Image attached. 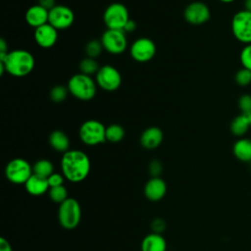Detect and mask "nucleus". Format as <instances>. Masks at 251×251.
Here are the masks:
<instances>
[{"label": "nucleus", "instance_id": "18", "mask_svg": "<svg viewBox=\"0 0 251 251\" xmlns=\"http://www.w3.org/2000/svg\"><path fill=\"white\" fill-rule=\"evenodd\" d=\"M26 191L31 195H41L49 188L48 180L46 177L32 174L31 176L25 183Z\"/></svg>", "mask_w": 251, "mask_h": 251}, {"label": "nucleus", "instance_id": "20", "mask_svg": "<svg viewBox=\"0 0 251 251\" xmlns=\"http://www.w3.org/2000/svg\"><path fill=\"white\" fill-rule=\"evenodd\" d=\"M49 143L51 147L58 152H67L70 147V139L62 130H54L49 135Z\"/></svg>", "mask_w": 251, "mask_h": 251}, {"label": "nucleus", "instance_id": "37", "mask_svg": "<svg viewBox=\"0 0 251 251\" xmlns=\"http://www.w3.org/2000/svg\"><path fill=\"white\" fill-rule=\"evenodd\" d=\"M135 27H136L135 22L133 20L129 19L128 22L126 24L125 27H124V31L125 32H131V31H133L135 29Z\"/></svg>", "mask_w": 251, "mask_h": 251}, {"label": "nucleus", "instance_id": "31", "mask_svg": "<svg viewBox=\"0 0 251 251\" xmlns=\"http://www.w3.org/2000/svg\"><path fill=\"white\" fill-rule=\"evenodd\" d=\"M238 108L241 111V114L251 115V95L243 94L238 99Z\"/></svg>", "mask_w": 251, "mask_h": 251}, {"label": "nucleus", "instance_id": "14", "mask_svg": "<svg viewBox=\"0 0 251 251\" xmlns=\"http://www.w3.org/2000/svg\"><path fill=\"white\" fill-rule=\"evenodd\" d=\"M58 39V30L49 23L40 25L34 30V40L42 48H50Z\"/></svg>", "mask_w": 251, "mask_h": 251}, {"label": "nucleus", "instance_id": "26", "mask_svg": "<svg viewBox=\"0 0 251 251\" xmlns=\"http://www.w3.org/2000/svg\"><path fill=\"white\" fill-rule=\"evenodd\" d=\"M102 49H104V48H103L101 41L93 39V40H90L89 42H87V44L85 46V53H86L87 57L95 59L96 57H98L101 54Z\"/></svg>", "mask_w": 251, "mask_h": 251}, {"label": "nucleus", "instance_id": "17", "mask_svg": "<svg viewBox=\"0 0 251 251\" xmlns=\"http://www.w3.org/2000/svg\"><path fill=\"white\" fill-rule=\"evenodd\" d=\"M163 141V131L157 126L144 129L140 135V144L146 149L157 148Z\"/></svg>", "mask_w": 251, "mask_h": 251}, {"label": "nucleus", "instance_id": "25", "mask_svg": "<svg viewBox=\"0 0 251 251\" xmlns=\"http://www.w3.org/2000/svg\"><path fill=\"white\" fill-rule=\"evenodd\" d=\"M78 67H79L80 73L87 75H92L93 74H97V72L100 69L97 61L95 59L89 58V57L82 59L79 63Z\"/></svg>", "mask_w": 251, "mask_h": 251}, {"label": "nucleus", "instance_id": "22", "mask_svg": "<svg viewBox=\"0 0 251 251\" xmlns=\"http://www.w3.org/2000/svg\"><path fill=\"white\" fill-rule=\"evenodd\" d=\"M251 128L250 120L247 115L239 114L230 123V131L235 136H243Z\"/></svg>", "mask_w": 251, "mask_h": 251}, {"label": "nucleus", "instance_id": "40", "mask_svg": "<svg viewBox=\"0 0 251 251\" xmlns=\"http://www.w3.org/2000/svg\"><path fill=\"white\" fill-rule=\"evenodd\" d=\"M219 1H221L223 3H231V2H233L235 0H219Z\"/></svg>", "mask_w": 251, "mask_h": 251}, {"label": "nucleus", "instance_id": "2", "mask_svg": "<svg viewBox=\"0 0 251 251\" xmlns=\"http://www.w3.org/2000/svg\"><path fill=\"white\" fill-rule=\"evenodd\" d=\"M6 72L16 77L27 75L34 68V57L27 50L16 49L8 52L6 59L3 62Z\"/></svg>", "mask_w": 251, "mask_h": 251}, {"label": "nucleus", "instance_id": "4", "mask_svg": "<svg viewBox=\"0 0 251 251\" xmlns=\"http://www.w3.org/2000/svg\"><path fill=\"white\" fill-rule=\"evenodd\" d=\"M81 217L79 203L74 198H68L60 204L58 210V219L60 225L66 229L75 228Z\"/></svg>", "mask_w": 251, "mask_h": 251}, {"label": "nucleus", "instance_id": "34", "mask_svg": "<svg viewBox=\"0 0 251 251\" xmlns=\"http://www.w3.org/2000/svg\"><path fill=\"white\" fill-rule=\"evenodd\" d=\"M166 224L162 219H156L152 223V228L155 231V233H160L165 229Z\"/></svg>", "mask_w": 251, "mask_h": 251}, {"label": "nucleus", "instance_id": "27", "mask_svg": "<svg viewBox=\"0 0 251 251\" xmlns=\"http://www.w3.org/2000/svg\"><path fill=\"white\" fill-rule=\"evenodd\" d=\"M69 93V89L63 85H56L50 90V98L55 103L63 102Z\"/></svg>", "mask_w": 251, "mask_h": 251}, {"label": "nucleus", "instance_id": "39", "mask_svg": "<svg viewBox=\"0 0 251 251\" xmlns=\"http://www.w3.org/2000/svg\"><path fill=\"white\" fill-rule=\"evenodd\" d=\"M244 9L251 12V0H244Z\"/></svg>", "mask_w": 251, "mask_h": 251}, {"label": "nucleus", "instance_id": "28", "mask_svg": "<svg viewBox=\"0 0 251 251\" xmlns=\"http://www.w3.org/2000/svg\"><path fill=\"white\" fill-rule=\"evenodd\" d=\"M49 196L52 199V201L61 204L62 202H64L65 200L68 199V191L63 185L56 186V187H50Z\"/></svg>", "mask_w": 251, "mask_h": 251}, {"label": "nucleus", "instance_id": "29", "mask_svg": "<svg viewBox=\"0 0 251 251\" xmlns=\"http://www.w3.org/2000/svg\"><path fill=\"white\" fill-rule=\"evenodd\" d=\"M235 82L239 86H247L251 83V71L245 68L238 70L234 75Z\"/></svg>", "mask_w": 251, "mask_h": 251}, {"label": "nucleus", "instance_id": "1", "mask_svg": "<svg viewBox=\"0 0 251 251\" xmlns=\"http://www.w3.org/2000/svg\"><path fill=\"white\" fill-rule=\"evenodd\" d=\"M61 169L65 178L72 182H79L89 174L90 160L80 150H69L63 154Z\"/></svg>", "mask_w": 251, "mask_h": 251}, {"label": "nucleus", "instance_id": "19", "mask_svg": "<svg viewBox=\"0 0 251 251\" xmlns=\"http://www.w3.org/2000/svg\"><path fill=\"white\" fill-rule=\"evenodd\" d=\"M167 243L160 233H150L141 242V251H166Z\"/></svg>", "mask_w": 251, "mask_h": 251}, {"label": "nucleus", "instance_id": "24", "mask_svg": "<svg viewBox=\"0 0 251 251\" xmlns=\"http://www.w3.org/2000/svg\"><path fill=\"white\" fill-rule=\"evenodd\" d=\"M125 137V128L118 125L113 124L106 127V140L116 143L120 142Z\"/></svg>", "mask_w": 251, "mask_h": 251}, {"label": "nucleus", "instance_id": "13", "mask_svg": "<svg viewBox=\"0 0 251 251\" xmlns=\"http://www.w3.org/2000/svg\"><path fill=\"white\" fill-rule=\"evenodd\" d=\"M183 16L185 21L191 25H202L209 21L211 13L205 3L196 1L186 6Z\"/></svg>", "mask_w": 251, "mask_h": 251}, {"label": "nucleus", "instance_id": "41", "mask_svg": "<svg viewBox=\"0 0 251 251\" xmlns=\"http://www.w3.org/2000/svg\"><path fill=\"white\" fill-rule=\"evenodd\" d=\"M248 117H249V120H250V126H251V115H249Z\"/></svg>", "mask_w": 251, "mask_h": 251}, {"label": "nucleus", "instance_id": "21", "mask_svg": "<svg viewBox=\"0 0 251 251\" xmlns=\"http://www.w3.org/2000/svg\"><path fill=\"white\" fill-rule=\"evenodd\" d=\"M234 156L243 162L251 161V139L240 138L234 144L232 148Z\"/></svg>", "mask_w": 251, "mask_h": 251}, {"label": "nucleus", "instance_id": "38", "mask_svg": "<svg viewBox=\"0 0 251 251\" xmlns=\"http://www.w3.org/2000/svg\"><path fill=\"white\" fill-rule=\"evenodd\" d=\"M0 53H8V45L5 39H0Z\"/></svg>", "mask_w": 251, "mask_h": 251}, {"label": "nucleus", "instance_id": "32", "mask_svg": "<svg viewBox=\"0 0 251 251\" xmlns=\"http://www.w3.org/2000/svg\"><path fill=\"white\" fill-rule=\"evenodd\" d=\"M64 178L65 176L61 174L58 173H53L51 176L47 177L49 187H56V186H61L64 183Z\"/></svg>", "mask_w": 251, "mask_h": 251}, {"label": "nucleus", "instance_id": "11", "mask_svg": "<svg viewBox=\"0 0 251 251\" xmlns=\"http://www.w3.org/2000/svg\"><path fill=\"white\" fill-rule=\"evenodd\" d=\"M74 22L75 14L73 10L65 5H56L49 10L48 23L57 30L71 27Z\"/></svg>", "mask_w": 251, "mask_h": 251}, {"label": "nucleus", "instance_id": "8", "mask_svg": "<svg viewBox=\"0 0 251 251\" xmlns=\"http://www.w3.org/2000/svg\"><path fill=\"white\" fill-rule=\"evenodd\" d=\"M32 169L27 161L23 158L11 160L5 169V175L8 180L15 184H23L31 176Z\"/></svg>", "mask_w": 251, "mask_h": 251}, {"label": "nucleus", "instance_id": "10", "mask_svg": "<svg viewBox=\"0 0 251 251\" xmlns=\"http://www.w3.org/2000/svg\"><path fill=\"white\" fill-rule=\"evenodd\" d=\"M95 75L96 83L105 91H115L122 84V75L112 65H104L100 67Z\"/></svg>", "mask_w": 251, "mask_h": 251}, {"label": "nucleus", "instance_id": "3", "mask_svg": "<svg viewBox=\"0 0 251 251\" xmlns=\"http://www.w3.org/2000/svg\"><path fill=\"white\" fill-rule=\"evenodd\" d=\"M69 92L78 100L89 101L96 94V81L84 74H75L68 81Z\"/></svg>", "mask_w": 251, "mask_h": 251}, {"label": "nucleus", "instance_id": "35", "mask_svg": "<svg viewBox=\"0 0 251 251\" xmlns=\"http://www.w3.org/2000/svg\"><path fill=\"white\" fill-rule=\"evenodd\" d=\"M38 4L48 11L56 6L55 0H38Z\"/></svg>", "mask_w": 251, "mask_h": 251}, {"label": "nucleus", "instance_id": "6", "mask_svg": "<svg viewBox=\"0 0 251 251\" xmlns=\"http://www.w3.org/2000/svg\"><path fill=\"white\" fill-rule=\"evenodd\" d=\"M231 32L238 41L244 44L251 43V12L243 9L233 15Z\"/></svg>", "mask_w": 251, "mask_h": 251}, {"label": "nucleus", "instance_id": "33", "mask_svg": "<svg viewBox=\"0 0 251 251\" xmlns=\"http://www.w3.org/2000/svg\"><path fill=\"white\" fill-rule=\"evenodd\" d=\"M149 171H150V174L153 176V177H156L158 176L161 172H162V165L159 161L157 160H154L150 163L149 165Z\"/></svg>", "mask_w": 251, "mask_h": 251}, {"label": "nucleus", "instance_id": "30", "mask_svg": "<svg viewBox=\"0 0 251 251\" xmlns=\"http://www.w3.org/2000/svg\"><path fill=\"white\" fill-rule=\"evenodd\" d=\"M239 59L242 68L251 71V43L244 45V47L241 49Z\"/></svg>", "mask_w": 251, "mask_h": 251}, {"label": "nucleus", "instance_id": "12", "mask_svg": "<svg viewBox=\"0 0 251 251\" xmlns=\"http://www.w3.org/2000/svg\"><path fill=\"white\" fill-rule=\"evenodd\" d=\"M129 53L134 61L145 63L150 61L155 56L156 45L151 39L147 37H141L136 39L131 44Z\"/></svg>", "mask_w": 251, "mask_h": 251}, {"label": "nucleus", "instance_id": "16", "mask_svg": "<svg viewBox=\"0 0 251 251\" xmlns=\"http://www.w3.org/2000/svg\"><path fill=\"white\" fill-rule=\"evenodd\" d=\"M49 11L39 4L29 7L25 12V21L32 27H38L48 23Z\"/></svg>", "mask_w": 251, "mask_h": 251}, {"label": "nucleus", "instance_id": "15", "mask_svg": "<svg viewBox=\"0 0 251 251\" xmlns=\"http://www.w3.org/2000/svg\"><path fill=\"white\" fill-rule=\"evenodd\" d=\"M166 191L167 184L165 180L158 176L149 179L144 187L145 196L151 201H159L165 196Z\"/></svg>", "mask_w": 251, "mask_h": 251}, {"label": "nucleus", "instance_id": "9", "mask_svg": "<svg viewBox=\"0 0 251 251\" xmlns=\"http://www.w3.org/2000/svg\"><path fill=\"white\" fill-rule=\"evenodd\" d=\"M101 43L103 48L110 54L119 55L125 52L127 46L126 32L122 29L108 28L101 36Z\"/></svg>", "mask_w": 251, "mask_h": 251}, {"label": "nucleus", "instance_id": "7", "mask_svg": "<svg viewBox=\"0 0 251 251\" xmlns=\"http://www.w3.org/2000/svg\"><path fill=\"white\" fill-rule=\"evenodd\" d=\"M103 20L106 26L110 29H122L129 20L126 7L122 3H112L103 14Z\"/></svg>", "mask_w": 251, "mask_h": 251}, {"label": "nucleus", "instance_id": "36", "mask_svg": "<svg viewBox=\"0 0 251 251\" xmlns=\"http://www.w3.org/2000/svg\"><path fill=\"white\" fill-rule=\"evenodd\" d=\"M0 251H12V247L7 239L1 237L0 239Z\"/></svg>", "mask_w": 251, "mask_h": 251}, {"label": "nucleus", "instance_id": "5", "mask_svg": "<svg viewBox=\"0 0 251 251\" xmlns=\"http://www.w3.org/2000/svg\"><path fill=\"white\" fill-rule=\"evenodd\" d=\"M78 134L84 144L97 145L106 141V126L97 120H87L80 126Z\"/></svg>", "mask_w": 251, "mask_h": 251}, {"label": "nucleus", "instance_id": "23", "mask_svg": "<svg viewBox=\"0 0 251 251\" xmlns=\"http://www.w3.org/2000/svg\"><path fill=\"white\" fill-rule=\"evenodd\" d=\"M53 170H54L53 164L49 160H46V159L38 160L37 162H35V164L32 167L33 174L38 175L43 177H46V178L54 173Z\"/></svg>", "mask_w": 251, "mask_h": 251}]
</instances>
